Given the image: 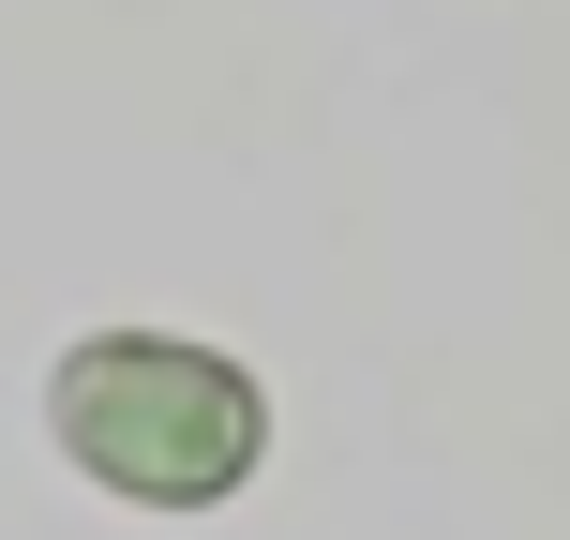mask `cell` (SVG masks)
Returning <instances> with one entry per match:
<instances>
[{"instance_id": "obj_1", "label": "cell", "mask_w": 570, "mask_h": 540, "mask_svg": "<svg viewBox=\"0 0 570 540\" xmlns=\"http://www.w3.org/2000/svg\"><path fill=\"white\" fill-rule=\"evenodd\" d=\"M46 421H60V451L106 495L210 511V495H240V465H256V375H240L226 345H196V331H90L76 361H60Z\"/></svg>"}]
</instances>
